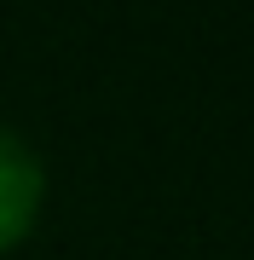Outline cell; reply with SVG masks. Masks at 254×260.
I'll list each match as a JSON object with an SVG mask.
<instances>
[{
    "mask_svg": "<svg viewBox=\"0 0 254 260\" xmlns=\"http://www.w3.org/2000/svg\"><path fill=\"white\" fill-rule=\"evenodd\" d=\"M41 203H47V168L23 133L0 127V254H12L35 232Z\"/></svg>",
    "mask_w": 254,
    "mask_h": 260,
    "instance_id": "cell-1",
    "label": "cell"
}]
</instances>
